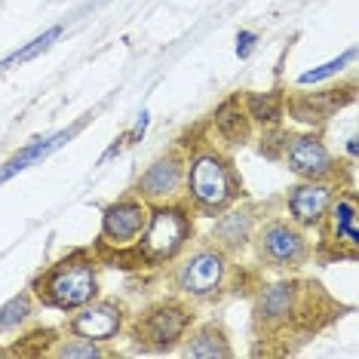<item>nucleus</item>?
Wrapping results in <instances>:
<instances>
[{
  "mask_svg": "<svg viewBox=\"0 0 359 359\" xmlns=\"http://www.w3.org/2000/svg\"><path fill=\"white\" fill-rule=\"evenodd\" d=\"M191 240H194V209L178 200L154 203L142 236L129 249L117 252L108 261H117L123 267H166L191 246Z\"/></svg>",
  "mask_w": 359,
  "mask_h": 359,
  "instance_id": "nucleus-1",
  "label": "nucleus"
},
{
  "mask_svg": "<svg viewBox=\"0 0 359 359\" xmlns=\"http://www.w3.org/2000/svg\"><path fill=\"white\" fill-rule=\"evenodd\" d=\"M99 261L102 258L93 249L65 252L59 261H53L50 267H43L31 280V295H34L37 304L62 310V313H71V310L89 304L102 292Z\"/></svg>",
  "mask_w": 359,
  "mask_h": 359,
  "instance_id": "nucleus-2",
  "label": "nucleus"
},
{
  "mask_svg": "<svg viewBox=\"0 0 359 359\" xmlns=\"http://www.w3.org/2000/svg\"><path fill=\"white\" fill-rule=\"evenodd\" d=\"M184 203L197 215L215 218L243 200V178L233 160L218 148H200L184 160Z\"/></svg>",
  "mask_w": 359,
  "mask_h": 359,
  "instance_id": "nucleus-3",
  "label": "nucleus"
},
{
  "mask_svg": "<svg viewBox=\"0 0 359 359\" xmlns=\"http://www.w3.org/2000/svg\"><path fill=\"white\" fill-rule=\"evenodd\" d=\"M194 323H197V313H194L191 301L172 295L138 310L133 320H126L123 332L129 334L133 347L142 353H172L182 347L184 334L191 332Z\"/></svg>",
  "mask_w": 359,
  "mask_h": 359,
  "instance_id": "nucleus-4",
  "label": "nucleus"
},
{
  "mask_svg": "<svg viewBox=\"0 0 359 359\" xmlns=\"http://www.w3.org/2000/svg\"><path fill=\"white\" fill-rule=\"evenodd\" d=\"M172 289L187 301H209L224 289L227 271H231V255L218 249L215 243L182 252L172 261Z\"/></svg>",
  "mask_w": 359,
  "mask_h": 359,
  "instance_id": "nucleus-5",
  "label": "nucleus"
},
{
  "mask_svg": "<svg viewBox=\"0 0 359 359\" xmlns=\"http://www.w3.org/2000/svg\"><path fill=\"white\" fill-rule=\"evenodd\" d=\"M252 249L261 267L271 271H301L313 258V243L304 227H298L289 218H267L252 233Z\"/></svg>",
  "mask_w": 359,
  "mask_h": 359,
  "instance_id": "nucleus-6",
  "label": "nucleus"
},
{
  "mask_svg": "<svg viewBox=\"0 0 359 359\" xmlns=\"http://www.w3.org/2000/svg\"><path fill=\"white\" fill-rule=\"evenodd\" d=\"M148 212H151V206L144 200H138L135 194L108 203V206L102 209V227H99V243H95V255L108 252V258H114L117 252L133 246L138 236H142L144 224H148Z\"/></svg>",
  "mask_w": 359,
  "mask_h": 359,
  "instance_id": "nucleus-7",
  "label": "nucleus"
},
{
  "mask_svg": "<svg viewBox=\"0 0 359 359\" xmlns=\"http://www.w3.org/2000/svg\"><path fill=\"white\" fill-rule=\"evenodd\" d=\"M323 233L320 240V252H329L332 258H347L356 261L359 258V203L356 194L344 187V191L334 194L329 212H325L323 224L316 227Z\"/></svg>",
  "mask_w": 359,
  "mask_h": 359,
  "instance_id": "nucleus-8",
  "label": "nucleus"
},
{
  "mask_svg": "<svg viewBox=\"0 0 359 359\" xmlns=\"http://www.w3.org/2000/svg\"><path fill=\"white\" fill-rule=\"evenodd\" d=\"M280 160L285 163V169L292 175L304 178V182H323V178H338L341 182V163L329 151V144L323 142V135L316 133L289 135L283 144Z\"/></svg>",
  "mask_w": 359,
  "mask_h": 359,
  "instance_id": "nucleus-9",
  "label": "nucleus"
},
{
  "mask_svg": "<svg viewBox=\"0 0 359 359\" xmlns=\"http://www.w3.org/2000/svg\"><path fill=\"white\" fill-rule=\"evenodd\" d=\"M126 320H129V310L123 301L93 298L89 304L71 310L65 332L80 334V338H89V341H99V344H108V341H117L120 334H123Z\"/></svg>",
  "mask_w": 359,
  "mask_h": 359,
  "instance_id": "nucleus-10",
  "label": "nucleus"
},
{
  "mask_svg": "<svg viewBox=\"0 0 359 359\" xmlns=\"http://www.w3.org/2000/svg\"><path fill=\"white\" fill-rule=\"evenodd\" d=\"M338 191H341L338 178H323V182H304V178H298L285 191V218L295 222L298 227H304L307 233L316 231Z\"/></svg>",
  "mask_w": 359,
  "mask_h": 359,
  "instance_id": "nucleus-11",
  "label": "nucleus"
},
{
  "mask_svg": "<svg viewBox=\"0 0 359 359\" xmlns=\"http://www.w3.org/2000/svg\"><path fill=\"white\" fill-rule=\"evenodd\" d=\"M184 160L187 157L178 148L160 154V157L135 178L133 194L138 200L148 203V206H154V203L178 200L182 197V187H184Z\"/></svg>",
  "mask_w": 359,
  "mask_h": 359,
  "instance_id": "nucleus-12",
  "label": "nucleus"
},
{
  "mask_svg": "<svg viewBox=\"0 0 359 359\" xmlns=\"http://www.w3.org/2000/svg\"><path fill=\"white\" fill-rule=\"evenodd\" d=\"M258 224H261L258 206H252V203H243V206L233 203L231 209L215 215V227H212L209 240L215 243L218 249H224L227 255H240L243 249H249L252 233H255Z\"/></svg>",
  "mask_w": 359,
  "mask_h": 359,
  "instance_id": "nucleus-13",
  "label": "nucleus"
},
{
  "mask_svg": "<svg viewBox=\"0 0 359 359\" xmlns=\"http://www.w3.org/2000/svg\"><path fill=\"white\" fill-rule=\"evenodd\" d=\"M301 310V283L283 280L261 285L255 298V325H289Z\"/></svg>",
  "mask_w": 359,
  "mask_h": 359,
  "instance_id": "nucleus-14",
  "label": "nucleus"
},
{
  "mask_svg": "<svg viewBox=\"0 0 359 359\" xmlns=\"http://www.w3.org/2000/svg\"><path fill=\"white\" fill-rule=\"evenodd\" d=\"M178 353L191 356V359H231L233 347H231L227 332L218 323H203V325L194 323L191 332L184 334Z\"/></svg>",
  "mask_w": 359,
  "mask_h": 359,
  "instance_id": "nucleus-15",
  "label": "nucleus"
},
{
  "mask_svg": "<svg viewBox=\"0 0 359 359\" xmlns=\"http://www.w3.org/2000/svg\"><path fill=\"white\" fill-rule=\"evenodd\" d=\"M77 129H80V123L77 126H71V129H62V133H55V135H46V138H34L31 144H25L22 151H15L10 160L0 166V184L4 182H10L13 175H19V172H25L28 166H34V163H40V160H46L53 151H59L65 142H71V138L77 135Z\"/></svg>",
  "mask_w": 359,
  "mask_h": 359,
  "instance_id": "nucleus-16",
  "label": "nucleus"
},
{
  "mask_svg": "<svg viewBox=\"0 0 359 359\" xmlns=\"http://www.w3.org/2000/svg\"><path fill=\"white\" fill-rule=\"evenodd\" d=\"M215 133L227 138V142L233 144H243L246 138L252 135V120L246 114V104H243L240 99H231L222 104V111L215 114Z\"/></svg>",
  "mask_w": 359,
  "mask_h": 359,
  "instance_id": "nucleus-17",
  "label": "nucleus"
},
{
  "mask_svg": "<svg viewBox=\"0 0 359 359\" xmlns=\"http://www.w3.org/2000/svg\"><path fill=\"white\" fill-rule=\"evenodd\" d=\"M246 114H249V120H255V123H261L264 129H276L280 126V120H283V114H285V99L280 93H249L246 95Z\"/></svg>",
  "mask_w": 359,
  "mask_h": 359,
  "instance_id": "nucleus-18",
  "label": "nucleus"
},
{
  "mask_svg": "<svg viewBox=\"0 0 359 359\" xmlns=\"http://www.w3.org/2000/svg\"><path fill=\"white\" fill-rule=\"evenodd\" d=\"M37 310V301L34 295L28 292H19L15 298H10L4 307H0V334H10V332H19Z\"/></svg>",
  "mask_w": 359,
  "mask_h": 359,
  "instance_id": "nucleus-19",
  "label": "nucleus"
},
{
  "mask_svg": "<svg viewBox=\"0 0 359 359\" xmlns=\"http://www.w3.org/2000/svg\"><path fill=\"white\" fill-rule=\"evenodd\" d=\"M46 356L55 359H95V356H108V350L99 341L80 338V334H65V338H55L53 350H46Z\"/></svg>",
  "mask_w": 359,
  "mask_h": 359,
  "instance_id": "nucleus-20",
  "label": "nucleus"
},
{
  "mask_svg": "<svg viewBox=\"0 0 359 359\" xmlns=\"http://www.w3.org/2000/svg\"><path fill=\"white\" fill-rule=\"evenodd\" d=\"M62 37V25H55V28H46L40 37H34L31 43H25L22 50H15V53H10L4 62H0V71H6V68H13V65H25V62H31L34 55H40V53H46L50 46L55 43V40Z\"/></svg>",
  "mask_w": 359,
  "mask_h": 359,
  "instance_id": "nucleus-21",
  "label": "nucleus"
},
{
  "mask_svg": "<svg viewBox=\"0 0 359 359\" xmlns=\"http://www.w3.org/2000/svg\"><path fill=\"white\" fill-rule=\"evenodd\" d=\"M353 50H347L344 55H338V59H332V62H325V65H320V68H313V71H304V74L298 77V83L301 86H310V83H320V80H329V77H334V74H341L344 71V65L347 62H353Z\"/></svg>",
  "mask_w": 359,
  "mask_h": 359,
  "instance_id": "nucleus-22",
  "label": "nucleus"
},
{
  "mask_svg": "<svg viewBox=\"0 0 359 359\" xmlns=\"http://www.w3.org/2000/svg\"><path fill=\"white\" fill-rule=\"evenodd\" d=\"M255 43H258L255 31H240V34H236V55H240V59H246V55L255 50Z\"/></svg>",
  "mask_w": 359,
  "mask_h": 359,
  "instance_id": "nucleus-23",
  "label": "nucleus"
},
{
  "mask_svg": "<svg viewBox=\"0 0 359 359\" xmlns=\"http://www.w3.org/2000/svg\"><path fill=\"white\" fill-rule=\"evenodd\" d=\"M347 151H350V157H356V151H359V144H356V135H350V138H347Z\"/></svg>",
  "mask_w": 359,
  "mask_h": 359,
  "instance_id": "nucleus-24",
  "label": "nucleus"
},
{
  "mask_svg": "<svg viewBox=\"0 0 359 359\" xmlns=\"http://www.w3.org/2000/svg\"><path fill=\"white\" fill-rule=\"evenodd\" d=\"M0 356H6V350H0Z\"/></svg>",
  "mask_w": 359,
  "mask_h": 359,
  "instance_id": "nucleus-25",
  "label": "nucleus"
}]
</instances>
